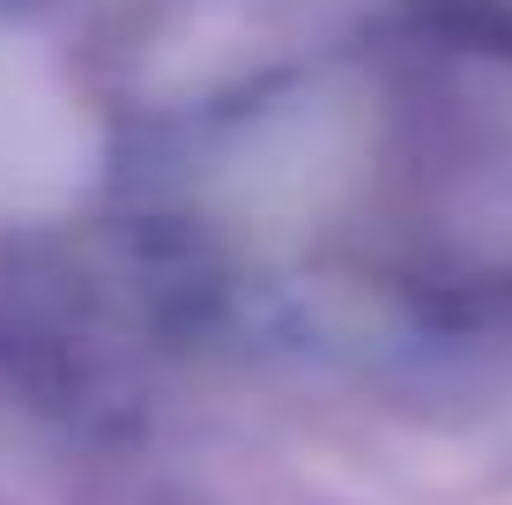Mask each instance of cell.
<instances>
[{"label": "cell", "mask_w": 512, "mask_h": 505, "mask_svg": "<svg viewBox=\"0 0 512 505\" xmlns=\"http://www.w3.org/2000/svg\"><path fill=\"white\" fill-rule=\"evenodd\" d=\"M23 134H30V97H23V75L0 60V201L23 186Z\"/></svg>", "instance_id": "6da1fadb"}]
</instances>
